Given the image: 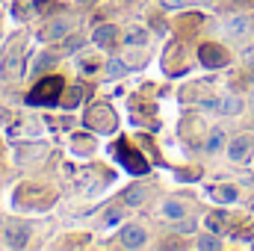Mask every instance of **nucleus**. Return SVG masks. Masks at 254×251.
<instances>
[{
  "label": "nucleus",
  "mask_w": 254,
  "mask_h": 251,
  "mask_svg": "<svg viewBox=\"0 0 254 251\" xmlns=\"http://www.w3.org/2000/svg\"><path fill=\"white\" fill-rule=\"evenodd\" d=\"M63 89H65L63 77H48V80L36 83V89L27 95V104H33V107H54L60 101Z\"/></svg>",
  "instance_id": "obj_1"
},
{
  "label": "nucleus",
  "mask_w": 254,
  "mask_h": 251,
  "mask_svg": "<svg viewBox=\"0 0 254 251\" xmlns=\"http://www.w3.org/2000/svg\"><path fill=\"white\" fill-rule=\"evenodd\" d=\"M113 154L119 157V163L125 166L127 172H133V175H145V172H148V163H145V157H142L139 151H133L125 139H122V142H116Z\"/></svg>",
  "instance_id": "obj_2"
},
{
  "label": "nucleus",
  "mask_w": 254,
  "mask_h": 251,
  "mask_svg": "<svg viewBox=\"0 0 254 251\" xmlns=\"http://www.w3.org/2000/svg\"><path fill=\"white\" fill-rule=\"evenodd\" d=\"M198 60H201L204 68H222V65L228 63V54L219 45H201L198 48Z\"/></svg>",
  "instance_id": "obj_3"
},
{
  "label": "nucleus",
  "mask_w": 254,
  "mask_h": 251,
  "mask_svg": "<svg viewBox=\"0 0 254 251\" xmlns=\"http://www.w3.org/2000/svg\"><path fill=\"white\" fill-rule=\"evenodd\" d=\"M119 240H122L125 249H142V246H145V231H142L139 225H127V228H122Z\"/></svg>",
  "instance_id": "obj_4"
},
{
  "label": "nucleus",
  "mask_w": 254,
  "mask_h": 251,
  "mask_svg": "<svg viewBox=\"0 0 254 251\" xmlns=\"http://www.w3.org/2000/svg\"><path fill=\"white\" fill-rule=\"evenodd\" d=\"M252 151H254V139L252 136H237V139L231 142V160H237V163L249 160Z\"/></svg>",
  "instance_id": "obj_5"
},
{
  "label": "nucleus",
  "mask_w": 254,
  "mask_h": 251,
  "mask_svg": "<svg viewBox=\"0 0 254 251\" xmlns=\"http://www.w3.org/2000/svg\"><path fill=\"white\" fill-rule=\"evenodd\" d=\"M21 71V63H18V42L12 45V51L6 54V60H3V68H0V77L3 80H9L12 74H18Z\"/></svg>",
  "instance_id": "obj_6"
},
{
  "label": "nucleus",
  "mask_w": 254,
  "mask_h": 251,
  "mask_svg": "<svg viewBox=\"0 0 254 251\" xmlns=\"http://www.w3.org/2000/svg\"><path fill=\"white\" fill-rule=\"evenodd\" d=\"M92 42H95L98 48H107V45H113V42H116V27H113V24H101V27L92 33Z\"/></svg>",
  "instance_id": "obj_7"
},
{
  "label": "nucleus",
  "mask_w": 254,
  "mask_h": 251,
  "mask_svg": "<svg viewBox=\"0 0 254 251\" xmlns=\"http://www.w3.org/2000/svg\"><path fill=\"white\" fill-rule=\"evenodd\" d=\"M163 216H166V219H184V216H187V207H184L181 201H166V204H163Z\"/></svg>",
  "instance_id": "obj_8"
},
{
  "label": "nucleus",
  "mask_w": 254,
  "mask_h": 251,
  "mask_svg": "<svg viewBox=\"0 0 254 251\" xmlns=\"http://www.w3.org/2000/svg\"><path fill=\"white\" fill-rule=\"evenodd\" d=\"M240 107H243V104H240L237 98H225V101L219 104V113H222V116H237Z\"/></svg>",
  "instance_id": "obj_9"
},
{
  "label": "nucleus",
  "mask_w": 254,
  "mask_h": 251,
  "mask_svg": "<svg viewBox=\"0 0 254 251\" xmlns=\"http://www.w3.org/2000/svg\"><path fill=\"white\" fill-rule=\"evenodd\" d=\"M65 30H68V24H65V21H57L54 27H48V30H42V39H45V42H51V39H57V36H63Z\"/></svg>",
  "instance_id": "obj_10"
},
{
  "label": "nucleus",
  "mask_w": 254,
  "mask_h": 251,
  "mask_svg": "<svg viewBox=\"0 0 254 251\" xmlns=\"http://www.w3.org/2000/svg\"><path fill=\"white\" fill-rule=\"evenodd\" d=\"M125 201L130 204V207H136V204H142V201H145V192H142L139 187L127 189V192H125Z\"/></svg>",
  "instance_id": "obj_11"
},
{
  "label": "nucleus",
  "mask_w": 254,
  "mask_h": 251,
  "mask_svg": "<svg viewBox=\"0 0 254 251\" xmlns=\"http://www.w3.org/2000/svg\"><path fill=\"white\" fill-rule=\"evenodd\" d=\"M249 30V21L246 18H231V24H228V33L231 36H240V33H246Z\"/></svg>",
  "instance_id": "obj_12"
},
{
  "label": "nucleus",
  "mask_w": 254,
  "mask_h": 251,
  "mask_svg": "<svg viewBox=\"0 0 254 251\" xmlns=\"http://www.w3.org/2000/svg\"><path fill=\"white\" fill-rule=\"evenodd\" d=\"M213 198H216V201H225V204H228V201H234V198H237V189H231V187H219L216 192H213Z\"/></svg>",
  "instance_id": "obj_13"
},
{
  "label": "nucleus",
  "mask_w": 254,
  "mask_h": 251,
  "mask_svg": "<svg viewBox=\"0 0 254 251\" xmlns=\"http://www.w3.org/2000/svg\"><path fill=\"white\" fill-rule=\"evenodd\" d=\"M24 243H27V231L24 228L21 231L18 228H9V246H24Z\"/></svg>",
  "instance_id": "obj_14"
},
{
  "label": "nucleus",
  "mask_w": 254,
  "mask_h": 251,
  "mask_svg": "<svg viewBox=\"0 0 254 251\" xmlns=\"http://www.w3.org/2000/svg\"><path fill=\"white\" fill-rule=\"evenodd\" d=\"M107 68H110V77H125L127 74V65L122 63V60H110Z\"/></svg>",
  "instance_id": "obj_15"
},
{
  "label": "nucleus",
  "mask_w": 254,
  "mask_h": 251,
  "mask_svg": "<svg viewBox=\"0 0 254 251\" xmlns=\"http://www.w3.org/2000/svg\"><path fill=\"white\" fill-rule=\"evenodd\" d=\"M80 98H83V89H80V86H74V89H71V98H65V107H68V110H74V107L80 104Z\"/></svg>",
  "instance_id": "obj_16"
},
{
  "label": "nucleus",
  "mask_w": 254,
  "mask_h": 251,
  "mask_svg": "<svg viewBox=\"0 0 254 251\" xmlns=\"http://www.w3.org/2000/svg\"><path fill=\"white\" fill-rule=\"evenodd\" d=\"M225 142V136H222V130H213L210 133V142H207V151H219V145Z\"/></svg>",
  "instance_id": "obj_17"
},
{
  "label": "nucleus",
  "mask_w": 254,
  "mask_h": 251,
  "mask_svg": "<svg viewBox=\"0 0 254 251\" xmlns=\"http://www.w3.org/2000/svg\"><path fill=\"white\" fill-rule=\"evenodd\" d=\"M198 249H219V240H213V237H201V240H198Z\"/></svg>",
  "instance_id": "obj_18"
},
{
  "label": "nucleus",
  "mask_w": 254,
  "mask_h": 251,
  "mask_svg": "<svg viewBox=\"0 0 254 251\" xmlns=\"http://www.w3.org/2000/svg\"><path fill=\"white\" fill-rule=\"evenodd\" d=\"M145 39H148L145 33H130L127 36V45H145Z\"/></svg>",
  "instance_id": "obj_19"
},
{
  "label": "nucleus",
  "mask_w": 254,
  "mask_h": 251,
  "mask_svg": "<svg viewBox=\"0 0 254 251\" xmlns=\"http://www.w3.org/2000/svg\"><path fill=\"white\" fill-rule=\"evenodd\" d=\"M80 45H83V39H80V36H74V39H65V51H77V48H80Z\"/></svg>",
  "instance_id": "obj_20"
},
{
  "label": "nucleus",
  "mask_w": 254,
  "mask_h": 251,
  "mask_svg": "<svg viewBox=\"0 0 254 251\" xmlns=\"http://www.w3.org/2000/svg\"><path fill=\"white\" fill-rule=\"evenodd\" d=\"M207 228H210V231L216 234V231L222 228V219H219V216H210V219H207Z\"/></svg>",
  "instance_id": "obj_21"
},
{
  "label": "nucleus",
  "mask_w": 254,
  "mask_h": 251,
  "mask_svg": "<svg viewBox=\"0 0 254 251\" xmlns=\"http://www.w3.org/2000/svg\"><path fill=\"white\" fill-rule=\"evenodd\" d=\"M119 219H122V213H119V210H113V213H110V216H107V222H104V225H116V222H119Z\"/></svg>",
  "instance_id": "obj_22"
},
{
  "label": "nucleus",
  "mask_w": 254,
  "mask_h": 251,
  "mask_svg": "<svg viewBox=\"0 0 254 251\" xmlns=\"http://www.w3.org/2000/svg\"><path fill=\"white\" fill-rule=\"evenodd\" d=\"M166 6H184V0H163Z\"/></svg>",
  "instance_id": "obj_23"
},
{
  "label": "nucleus",
  "mask_w": 254,
  "mask_h": 251,
  "mask_svg": "<svg viewBox=\"0 0 254 251\" xmlns=\"http://www.w3.org/2000/svg\"><path fill=\"white\" fill-rule=\"evenodd\" d=\"M246 60H249V63H252V65H254V51H252V54H249V57H246Z\"/></svg>",
  "instance_id": "obj_24"
},
{
  "label": "nucleus",
  "mask_w": 254,
  "mask_h": 251,
  "mask_svg": "<svg viewBox=\"0 0 254 251\" xmlns=\"http://www.w3.org/2000/svg\"><path fill=\"white\" fill-rule=\"evenodd\" d=\"M201 3H216V0H201Z\"/></svg>",
  "instance_id": "obj_25"
}]
</instances>
